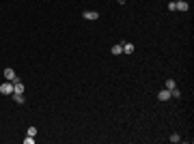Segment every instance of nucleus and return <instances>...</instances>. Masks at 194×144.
<instances>
[{"mask_svg": "<svg viewBox=\"0 0 194 144\" xmlns=\"http://www.w3.org/2000/svg\"><path fill=\"white\" fill-rule=\"evenodd\" d=\"M0 92H2V95H13V82H2V84H0Z\"/></svg>", "mask_w": 194, "mask_h": 144, "instance_id": "1", "label": "nucleus"}, {"mask_svg": "<svg viewBox=\"0 0 194 144\" xmlns=\"http://www.w3.org/2000/svg\"><path fill=\"white\" fill-rule=\"evenodd\" d=\"M13 95H24V84H22L19 80L13 82Z\"/></svg>", "mask_w": 194, "mask_h": 144, "instance_id": "2", "label": "nucleus"}, {"mask_svg": "<svg viewBox=\"0 0 194 144\" xmlns=\"http://www.w3.org/2000/svg\"><path fill=\"white\" fill-rule=\"evenodd\" d=\"M5 78H7L9 82H15V80H17V75H15V71H13L11 67H7V69H5Z\"/></svg>", "mask_w": 194, "mask_h": 144, "instance_id": "3", "label": "nucleus"}, {"mask_svg": "<svg viewBox=\"0 0 194 144\" xmlns=\"http://www.w3.org/2000/svg\"><path fill=\"white\" fill-rule=\"evenodd\" d=\"M190 9V5L185 2V0H177L175 2V11H188Z\"/></svg>", "mask_w": 194, "mask_h": 144, "instance_id": "4", "label": "nucleus"}, {"mask_svg": "<svg viewBox=\"0 0 194 144\" xmlns=\"http://www.w3.org/2000/svg\"><path fill=\"white\" fill-rule=\"evenodd\" d=\"M158 99H160V101H168V99H171V90H168V88L160 90V92H158Z\"/></svg>", "mask_w": 194, "mask_h": 144, "instance_id": "5", "label": "nucleus"}, {"mask_svg": "<svg viewBox=\"0 0 194 144\" xmlns=\"http://www.w3.org/2000/svg\"><path fill=\"white\" fill-rule=\"evenodd\" d=\"M82 17H84V19H88V22H93V19L99 17V13H97V11H84V13H82Z\"/></svg>", "mask_w": 194, "mask_h": 144, "instance_id": "6", "label": "nucleus"}, {"mask_svg": "<svg viewBox=\"0 0 194 144\" xmlns=\"http://www.w3.org/2000/svg\"><path fill=\"white\" fill-rule=\"evenodd\" d=\"M110 52H112L114 56H119V54H123V45H119V43H116V45H112V50H110Z\"/></svg>", "mask_w": 194, "mask_h": 144, "instance_id": "7", "label": "nucleus"}, {"mask_svg": "<svg viewBox=\"0 0 194 144\" xmlns=\"http://www.w3.org/2000/svg\"><path fill=\"white\" fill-rule=\"evenodd\" d=\"M13 101H15L17 105H22V103H26V99H24V95H13Z\"/></svg>", "mask_w": 194, "mask_h": 144, "instance_id": "8", "label": "nucleus"}, {"mask_svg": "<svg viewBox=\"0 0 194 144\" xmlns=\"http://www.w3.org/2000/svg\"><path fill=\"white\" fill-rule=\"evenodd\" d=\"M123 54H134V45L132 43H125L123 45Z\"/></svg>", "mask_w": 194, "mask_h": 144, "instance_id": "9", "label": "nucleus"}, {"mask_svg": "<svg viewBox=\"0 0 194 144\" xmlns=\"http://www.w3.org/2000/svg\"><path fill=\"white\" fill-rule=\"evenodd\" d=\"M175 86H177V82H175V80H166V88H168V90H173Z\"/></svg>", "mask_w": 194, "mask_h": 144, "instance_id": "10", "label": "nucleus"}, {"mask_svg": "<svg viewBox=\"0 0 194 144\" xmlns=\"http://www.w3.org/2000/svg\"><path fill=\"white\" fill-rule=\"evenodd\" d=\"M171 97H177V99H179V97H181V90H179V88H177V86H175V88H173V90H171Z\"/></svg>", "mask_w": 194, "mask_h": 144, "instance_id": "11", "label": "nucleus"}, {"mask_svg": "<svg viewBox=\"0 0 194 144\" xmlns=\"http://www.w3.org/2000/svg\"><path fill=\"white\" fill-rule=\"evenodd\" d=\"M24 144H35V136H28V138H24Z\"/></svg>", "mask_w": 194, "mask_h": 144, "instance_id": "12", "label": "nucleus"}, {"mask_svg": "<svg viewBox=\"0 0 194 144\" xmlns=\"http://www.w3.org/2000/svg\"><path fill=\"white\" fill-rule=\"evenodd\" d=\"M26 133H28V136H37V127H28Z\"/></svg>", "mask_w": 194, "mask_h": 144, "instance_id": "13", "label": "nucleus"}, {"mask_svg": "<svg viewBox=\"0 0 194 144\" xmlns=\"http://www.w3.org/2000/svg\"><path fill=\"white\" fill-rule=\"evenodd\" d=\"M171 142H181V136H177V133H173V136H171Z\"/></svg>", "mask_w": 194, "mask_h": 144, "instance_id": "14", "label": "nucleus"}]
</instances>
